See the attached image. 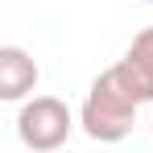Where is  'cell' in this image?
I'll return each mask as SVG.
<instances>
[{
    "mask_svg": "<svg viewBox=\"0 0 153 153\" xmlns=\"http://www.w3.org/2000/svg\"><path fill=\"white\" fill-rule=\"evenodd\" d=\"M79 124H83V132H87L91 141H100V145H116V141H124L128 132H132V124H137V100H132V91L120 83L116 66L103 71V75L87 87V100L79 108Z\"/></svg>",
    "mask_w": 153,
    "mask_h": 153,
    "instance_id": "1",
    "label": "cell"
},
{
    "mask_svg": "<svg viewBox=\"0 0 153 153\" xmlns=\"http://www.w3.org/2000/svg\"><path fill=\"white\" fill-rule=\"evenodd\" d=\"M71 128H75V116L58 95H33L17 112V137L33 153H58L66 145Z\"/></svg>",
    "mask_w": 153,
    "mask_h": 153,
    "instance_id": "2",
    "label": "cell"
},
{
    "mask_svg": "<svg viewBox=\"0 0 153 153\" xmlns=\"http://www.w3.org/2000/svg\"><path fill=\"white\" fill-rule=\"evenodd\" d=\"M116 75L132 91L137 103H153V25L132 37V46L124 50V58L116 62Z\"/></svg>",
    "mask_w": 153,
    "mask_h": 153,
    "instance_id": "3",
    "label": "cell"
},
{
    "mask_svg": "<svg viewBox=\"0 0 153 153\" xmlns=\"http://www.w3.org/2000/svg\"><path fill=\"white\" fill-rule=\"evenodd\" d=\"M37 87V62L21 46H4L0 50V100L17 103Z\"/></svg>",
    "mask_w": 153,
    "mask_h": 153,
    "instance_id": "4",
    "label": "cell"
},
{
    "mask_svg": "<svg viewBox=\"0 0 153 153\" xmlns=\"http://www.w3.org/2000/svg\"><path fill=\"white\" fill-rule=\"evenodd\" d=\"M149 4H153V0H149Z\"/></svg>",
    "mask_w": 153,
    "mask_h": 153,
    "instance_id": "5",
    "label": "cell"
}]
</instances>
